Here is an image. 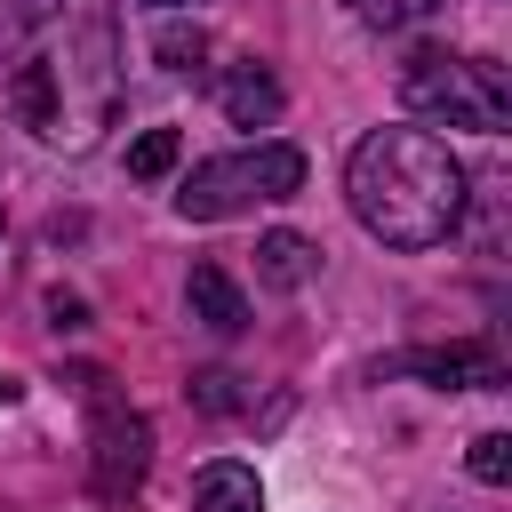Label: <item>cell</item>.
<instances>
[{"mask_svg":"<svg viewBox=\"0 0 512 512\" xmlns=\"http://www.w3.org/2000/svg\"><path fill=\"white\" fill-rule=\"evenodd\" d=\"M0 104L40 144L88 152L120 112L112 0H8L0 8Z\"/></svg>","mask_w":512,"mask_h":512,"instance_id":"obj_1","label":"cell"},{"mask_svg":"<svg viewBox=\"0 0 512 512\" xmlns=\"http://www.w3.org/2000/svg\"><path fill=\"white\" fill-rule=\"evenodd\" d=\"M344 192L384 248H440L464 224V160L432 128H368L344 160Z\"/></svg>","mask_w":512,"mask_h":512,"instance_id":"obj_2","label":"cell"},{"mask_svg":"<svg viewBox=\"0 0 512 512\" xmlns=\"http://www.w3.org/2000/svg\"><path fill=\"white\" fill-rule=\"evenodd\" d=\"M400 104L432 128H472V136H504L512 128V72L496 56H448V48H416L400 64Z\"/></svg>","mask_w":512,"mask_h":512,"instance_id":"obj_3","label":"cell"},{"mask_svg":"<svg viewBox=\"0 0 512 512\" xmlns=\"http://www.w3.org/2000/svg\"><path fill=\"white\" fill-rule=\"evenodd\" d=\"M304 184V152L296 144H256V152H232V160H200L176 192V208L192 224H216V216H240L248 200H288Z\"/></svg>","mask_w":512,"mask_h":512,"instance_id":"obj_4","label":"cell"},{"mask_svg":"<svg viewBox=\"0 0 512 512\" xmlns=\"http://www.w3.org/2000/svg\"><path fill=\"white\" fill-rule=\"evenodd\" d=\"M88 384V408H96V448H88V488L104 504H128L144 488V464H152V424L136 408H120L104 392V376H80Z\"/></svg>","mask_w":512,"mask_h":512,"instance_id":"obj_5","label":"cell"},{"mask_svg":"<svg viewBox=\"0 0 512 512\" xmlns=\"http://www.w3.org/2000/svg\"><path fill=\"white\" fill-rule=\"evenodd\" d=\"M392 368H400V376H424V384H440V392H496V384H504L496 344H424V352H400Z\"/></svg>","mask_w":512,"mask_h":512,"instance_id":"obj_6","label":"cell"},{"mask_svg":"<svg viewBox=\"0 0 512 512\" xmlns=\"http://www.w3.org/2000/svg\"><path fill=\"white\" fill-rule=\"evenodd\" d=\"M216 96H224V120H232V128H272V120H280V80H272L256 56L232 64Z\"/></svg>","mask_w":512,"mask_h":512,"instance_id":"obj_7","label":"cell"},{"mask_svg":"<svg viewBox=\"0 0 512 512\" xmlns=\"http://www.w3.org/2000/svg\"><path fill=\"white\" fill-rule=\"evenodd\" d=\"M184 296H192V320H200V328H216V336H240V328H248V296L224 280V264H192Z\"/></svg>","mask_w":512,"mask_h":512,"instance_id":"obj_8","label":"cell"},{"mask_svg":"<svg viewBox=\"0 0 512 512\" xmlns=\"http://www.w3.org/2000/svg\"><path fill=\"white\" fill-rule=\"evenodd\" d=\"M312 272H320V256H312V240H304V232H264V240H256V280H264V288L296 296Z\"/></svg>","mask_w":512,"mask_h":512,"instance_id":"obj_9","label":"cell"},{"mask_svg":"<svg viewBox=\"0 0 512 512\" xmlns=\"http://www.w3.org/2000/svg\"><path fill=\"white\" fill-rule=\"evenodd\" d=\"M192 504H200V512H264V488H256L248 464H208V472L192 480Z\"/></svg>","mask_w":512,"mask_h":512,"instance_id":"obj_10","label":"cell"},{"mask_svg":"<svg viewBox=\"0 0 512 512\" xmlns=\"http://www.w3.org/2000/svg\"><path fill=\"white\" fill-rule=\"evenodd\" d=\"M152 56H160V72H200V64H208V32H200V24H160Z\"/></svg>","mask_w":512,"mask_h":512,"instance_id":"obj_11","label":"cell"},{"mask_svg":"<svg viewBox=\"0 0 512 512\" xmlns=\"http://www.w3.org/2000/svg\"><path fill=\"white\" fill-rule=\"evenodd\" d=\"M176 152H184V136H176V128H144V136L128 144V176H144V184H152V176H168V168H176Z\"/></svg>","mask_w":512,"mask_h":512,"instance_id":"obj_12","label":"cell"},{"mask_svg":"<svg viewBox=\"0 0 512 512\" xmlns=\"http://www.w3.org/2000/svg\"><path fill=\"white\" fill-rule=\"evenodd\" d=\"M464 472L488 480V488H504V480H512V432H480L472 456H464Z\"/></svg>","mask_w":512,"mask_h":512,"instance_id":"obj_13","label":"cell"},{"mask_svg":"<svg viewBox=\"0 0 512 512\" xmlns=\"http://www.w3.org/2000/svg\"><path fill=\"white\" fill-rule=\"evenodd\" d=\"M360 8V24H376V32H408V24H424L440 0H352Z\"/></svg>","mask_w":512,"mask_h":512,"instance_id":"obj_14","label":"cell"},{"mask_svg":"<svg viewBox=\"0 0 512 512\" xmlns=\"http://www.w3.org/2000/svg\"><path fill=\"white\" fill-rule=\"evenodd\" d=\"M192 400H200L208 416H232V408H240V376H224V368H200V376H192Z\"/></svg>","mask_w":512,"mask_h":512,"instance_id":"obj_15","label":"cell"},{"mask_svg":"<svg viewBox=\"0 0 512 512\" xmlns=\"http://www.w3.org/2000/svg\"><path fill=\"white\" fill-rule=\"evenodd\" d=\"M152 8H184V0H152Z\"/></svg>","mask_w":512,"mask_h":512,"instance_id":"obj_16","label":"cell"}]
</instances>
